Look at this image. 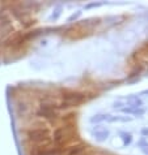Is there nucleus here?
Wrapping results in <instances>:
<instances>
[{"mask_svg": "<svg viewBox=\"0 0 148 155\" xmlns=\"http://www.w3.org/2000/svg\"><path fill=\"white\" fill-rule=\"evenodd\" d=\"M142 134H143V136H148V129H143L142 130Z\"/></svg>", "mask_w": 148, "mask_h": 155, "instance_id": "14", "label": "nucleus"}, {"mask_svg": "<svg viewBox=\"0 0 148 155\" xmlns=\"http://www.w3.org/2000/svg\"><path fill=\"white\" fill-rule=\"evenodd\" d=\"M144 94H148V90H146V91H142V93H140V95H144Z\"/></svg>", "mask_w": 148, "mask_h": 155, "instance_id": "15", "label": "nucleus"}, {"mask_svg": "<svg viewBox=\"0 0 148 155\" xmlns=\"http://www.w3.org/2000/svg\"><path fill=\"white\" fill-rule=\"evenodd\" d=\"M30 155H63L60 147L55 146H46V147H33L30 151Z\"/></svg>", "mask_w": 148, "mask_h": 155, "instance_id": "5", "label": "nucleus"}, {"mask_svg": "<svg viewBox=\"0 0 148 155\" xmlns=\"http://www.w3.org/2000/svg\"><path fill=\"white\" fill-rule=\"evenodd\" d=\"M110 115H96V116L91 117V123H101V121H108Z\"/></svg>", "mask_w": 148, "mask_h": 155, "instance_id": "9", "label": "nucleus"}, {"mask_svg": "<svg viewBox=\"0 0 148 155\" xmlns=\"http://www.w3.org/2000/svg\"><path fill=\"white\" fill-rule=\"evenodd\" d=\"M87 149H88V146L85 143H76L74 146L68 147L63 153V155H83L87 151Z\"/></svg>", "mask_w": 148, "mask_h": 155, "instance_id": "6", "label": "nucleus"}, {"mask_svg": "<svg viewBox=\"0 0 148 155\" xmlns=\"http://www.w3.org/2000/svg\"><path fill=\"white\" fill-rule=\"evenodd\" d=\"M139 146H140V149H142V151L146 155H148V142H146L144 140L142 141H139Z\"/></svg>", "mask_w": 148, "mask_h": 155, "instance_id": "10", "label": "nucleus"}, {"mask_svg": "<svg viewBox=\"0 0 148 155\" xmlns=\"http://www.w3.org/2000/svg\"><path fill=\"white\" fill-rule=\"evenodd\" d=\"M88 100V95L85 93L80 91H74V90H64L62 93V103L59 107L60 108H70V107H76L81 103Z\"/></svg>", "mask_w": 148, "mask_h": 155, "instance_id": "3", "label": "nucleus"}, {"mask_svg": "<svg viewBox=\"0 0 148 155\" xmlns=\"http://www.w3.org/2000/svg\"><path fill=\"white\" fill-rule=\"evenodd\" d=\"M60 9H62V7L60 5H58V8H57V11H55V15H52L50 20H57L59 17V15H60Z\"/></svg>", "mask_w": 148, "mask_h": 155, "instance_id": "11", "label": "nucleus"}, {"mask_svg": "<svg viewBox=\"0 0 148 155\" xmlns=\"http://www.w3.org/2000/svg\"><path fill=\"white\" fill-rule=\"evenodd\" d=\"M58 107L59 106L54 104L52 102H42L39 108L37 110V116L47 119V120H57L59 116Z\"/></svg>", "mask_w": 148, "mask_h": 155, "instance_id": "4", "label": "nucleus"}, {"mask_svg": "<svg viewBox=\"0 0 148 155\" xmlns=\"http://www.w3.org/2000/svg\"><path fill=\"white\" fill-rule=\"evenodd\" d=\"M26 140L34 147H46L51 145V134L47 127L37 125L26 130Z\"/></svg>", "mask_w": 148, "mask_h": 155, "instance_id": "1", "label": "nucleus"}, {"mask_svg": "<svg viewBox=\"0 0 148 155\" xmlns=\"http://www.w3.org/2000/svg\"><path fill=\"white\" fill-rule=\"evenodd\" d=\"M80 15H81V12H77L76 15H75V13H74V15H72L71 17L68 18V22H72V21H74V20H76L77 17H80Z\"/></svg>", "mask_w": 148, "mask_h": 155, "instance_id": "12", "label": "nucleus"}, {"mask_svg": "<svg viewBox=\"0 0 148 155\" xmlns=\"http://www.w3.org/2000/svg\"><path fill=\"white\" fill-rule=\"evenodd\" d=\"M75 137H77L76 134V127L74 124H66L62 125L55 129L54 132V142L55 146L58 147H64L66 145H68L74 140Z\"/></svg>", "mask_w": 148, "mask_h": 155, "instance_id": "2", "label": "nucleus"}, {"mask_svg": "<svg viewBox=\"0 0 148 155\" xmlns=\"http://www.w3.org/2000/svg\"><path fill=\"white\" fill-rule=\"evenodd\" d=\"M119 136H121V138H122L123 146H127V145H130L131 141H133V137H131L130 133H126V132H121Z\"/></svg>", "mask_w": 148, "mask_h": 155, "instance_id": "8", "label": "nucleus"}, {"mask_svg": "<svg viewBox=\"0 0 148 155\" xmlns=\"http://www.w3.org/2000/svg\"><path fill=\"white\" fill-rule=\"evenodd\" d=\"M98 5H101L100 3H97V4H96V3H94V4H88L87 8H92V7H98Z\"/></svg>", "mask_w": 148, "mask_h": 155, "instance_id": "13", "label": "nucleus"}, {"mask_svg": "<svg viewBox=\"0 0 148 155\" xmlns=\"http://www.w3.org/2000/svg\"><path fill=\"white\" fill-rule=\"evenodd\" d=\"M93 134H94V138L97 141H100V142H102V141H105L109 137V132L108 130H97V132H93Z\"/></svg>", "mask_w": 148, "mask_h": 155, "instance_id": "7", "label": "nucleus"}]
</instances>
